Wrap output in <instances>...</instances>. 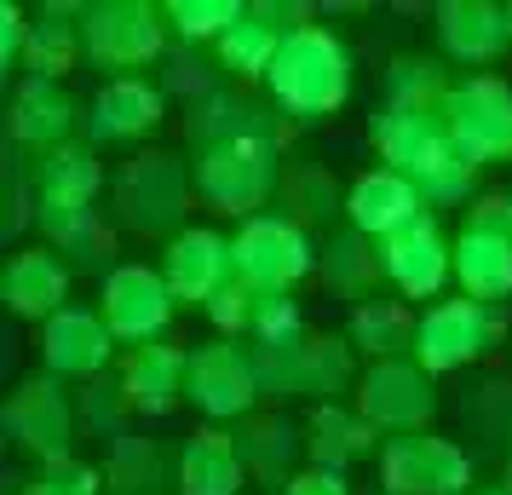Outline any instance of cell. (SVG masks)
<instances>
[{
	"mask_svg": "<svg viewBox=\"0 0 512 495\" xmlns=\"http://www.w3.org/2000/svg\"><path fill=\"white\" fill-rule=\"evenodd\" d=\"M116 357V334L104 329L98 311L64 306L52 323H41V363L52 380H93L110 369Z\"/></svg>",
	"mask_w": 512,
	"mask_h": 495,
	"instance_id": "2e32d148",
	"label": "cell"
},
{
	"mask_svg": "<svg viewBox=\"0 0 512 495\" xmlns=\"http://www.w3.org/2000/svg\"><path fill=\"white\" fill-rule=\"evenodd\" d=\"M432 375L420 369L415 357H392V363H369L363 380H357V415L374 426V432H392V438H409V432H426L432 421Z\"/></svg>",
	"mask_w": 512,
	"mask_h": 495,
	"instance_id": "7c38bea8",
	"label": "cell"
},
{
	"mask_svg": "<svg viewBox=\"0 0 512 495\" xmlns=\"http://www.w3.org/2000/svg\"><path fill=\"white\" fill-rule=\"evenodd\" d=\"M0 426H6V438H12V444L29 449V455L47 467V461H64V455H70L75 409H70V398L58 392V380L41 375V380H24V386L6 398Z\"/></svg>",
	"mask_w": 512,
	"mask_h": 495,
	"instance_id": "4fadbf2b",
	"label": "cell"
},
{
	"mask_svg": "<svg viewBox=\"0 0 512 495\" xmlns=\"http://www.w3.org/2000/svg\"><path fill=\"white\" fill-rule=\"evenodd\" d=\"M455 93V81L438 70V58H397L386 70V110L403 116H443V104Z\"/></svg>",
	"mask_w": 512,
	"mask_h": 495,
	"instance_id": "f546056e",
	"label": "cell"
},
{
	"mask_svg": "<svg viewBox=\"0 0 512 495\" xmlns=\"http://www.w3.org/2000/svg\"><path fill=\"white\" fill-rule=\"evenodd\" d=\"M219 70L236 75V81H265L271 75V64H277V52H282V29L271 24H259L254 12L242 18V24H231L225 35H219Z\"/></svg>",
	"mask_w": 512,
	"mask_h": 495,
	"instance_id": "4dcf8cb0",
	"label": "cell"
},
{
	"mask_svg": "<svg viewBox=\"0 0 512 495\" xmlns=\"http://www.w3.org/2000/svg\"><path fill=\"white\" fill-rule=\"evenodd\" d=\"M259 300H265V294H254L248 283H225V288H219V294L208 300L213 334H219V340H242V334H254Z\"/></svg>",
	"mask_w": 512,
	"mask_h": 495,
	"instance_id": "836d02e7",
	"label": "cell"
},
{
	"mask_svg": "<svg viewBox=\"0 0 512 495\" xmlns=\"http://www.w3.org/2000/svg\"><path fill=\"white\" fill-rule=\"evenodd\" d=\"M507 24H512V6H507Z\"/></svg>",
	"mask_w": 512,
	"mask_h": 495,
	"instance_id": "ee69618b",
	"label": "cell"
},
{
	"mask_svg": "<svg viewBox=\"0 0 512 495\" xmlns=\"http://www.w3.org/2000/svg\"><path fill=\"white\" fill-rule=\"evenodd\" d=\"M242 18H248L242 0H167V29H173L185 47H202V41L219 47V35L231 24H242Z\"/></svg>",
	"mask_w": 512,
	"mask_h": 495,
	"instance_id": "1f68e13d",
	"label": "cell"
},
{
	"mask_svg": "<svg viewBox=\"0 0 512 495\" xmlns=\"http://www.w3.org/2000/svg\"><path fill=\"white\" fill-rule=\"evenodd\" d=\"M167 116V93L144 75H110L104 93L93 98V116H87V133L98 144H139L150 139Z\"/></svg>",
	"mask_w": 512,
	"mask_h": 495,
	"instance_id": "ac0fdd59",
	"label": "cell"
},
{
	"mask_svg": "<svg viewBox=\"0 0 512 495\" xmlns=\"http://www.w3.org/2000/svg\"><path fill=\"white\" fill-rule=\"evenodd\" d=\"M29 185H35V208H93L98 185H104V167H98L93 144H58L47 156H35L29 167Z\"/></svg>",
	"mask_w": 512,
	"mask_h": 495,
	"instance_id": "cb8c5ba5",
	"label": "cell"
},
{
	"mask_svg": "<svg viewBox=\"0 0 512 495\" xmlns=\"http://www.w3.org/2000/svg\"><path fill=\"white\" fill-rule=\"evenodd\" d=\"M196 202L190 167L167 150H139L116 173V219L139 236H173L185 231V213Z\"/></svg>",
	"mask_w": 512,
	"mask_h": 495,
	"instance_id": "277c9868",
	"label": "cell"
},
{
	"mask_svg": "<svg viewBox=\"0 0 512 495\" xmlns=\"http://www.w3.org/2000/svg\"><path fill=\"white\" fill-rule=\"evenodd\" d=\"M98 490H104V472L64 455V461H47V467L35 472L24 495H98Z\"/></svg>",
	"mask_w": 512,
	"mask_h": 495,
	"instance_id": "d590c367",
	"label": "cell"
},
{
	"mask_svg": "<svg viewBox=\"0 0 512 495\" xmlns=\"http://www.w3.org/2000/svg\"><path fill=\"white\" fill-rule=\"evenodd\" d=\"M81 12L87 6H47V18L29 29V47H24L29 81H64L87 58V47H81Z\"/></svg>",
	"mask_w": 512,
	"mask_h": 495,
	"instance_id": "83f0119b",
	"label": "cell"
},
{
	"mask_svg": "<svg viewBox=\"0 0 512 495\" xmlns=\"http://www.w3.org/2000/svg\"><path fill=\"white\" fill-rule=\"evenodd\" d=\"M369 139H374V150H380V162L392 167V173H403L432 208H449V202H461L466 190H472L478 162L455 144V133L443 127V116L374 110Z\"/></svg>",
	"mask_w": 512,
	"mask_h": 495,
	"instance_id": "7a4b0ae2",
	"label": "cell"
},
{
	"mask_svg": "<svg viewBox=\"0 0 512 495\" xmlns=\"http://www.w3.org/2000/svg\"><path fill=\"white\" fill-rule=\"evenodd\" d=\"M472 495H507V490H472Z\"/></svg>",
	"mask_w": 512,
	"mask_h": 495,
	"instance_id": "7bdbcfd3",
	"label": "cell"
},
{
	"mask_svg": "<svg viewBox=\"0 0 512 495\" xmlns=\"http://www.w3.org/2000/svg\"><path fill=\"white\" fill-rule=\"evenodd\" d=\"M501 340V317L495 306H478V300H438V306L420 311V329H415V363L426 375H455L466 369L472 357H484L489 346Z\"/></svg>",
	"mask_w": 512,
	"mask_h": 495,
	"instance_id": "30bf717a",
	"label": "cell"
},
{
	"mask_svg": "<svg viewBox=\"0 0 512 495\" xmlns=\"http://www.w3.org/2000/svg\"><path fill=\"white\" fill-rule=\"evenodd\" d=\"M190 139H196V162H190V185L225 219H259V208L277 190V144H282V116H265L259 104L213 93L202 110L190 104Z\"/></svg>",
	"mask_w": 512,
	"mask_h": 495,
	"instance_id": "6da1fadb",
	"label": "cell"
},
{
	"mask_svg": "<svg viewBox=\"0 0 512 495\" xmlns=\"http://www.w3.org/2000/svg\"><path fill=\"white\" fill-rule=\"evenodd\" d=\"M236 444H242L248 472H271V478H282V455L294 449V438H288L277 421H259V426H248V438L236 432Z\"/></svg>",
	"mask_w": 512,
	"mask_h": 495,
	"instance_id": "74e56055",
	"label": "cell"
},
{
	"mask_svg": "<svg viewBox=\"0 0 512 495\" xmlns=\"http://www.w3.org/2000/svg\"><path fill=\"white\" fill-rule=\"evenodd\" d=\"M265 93L282 110V121H328L351 98V52L346 41L323 24H305L294 35H282V52Z\"/></svg>",
	"mask_w": 512,
	"mask_h": 495,
	"instance_id": "3957f363",
	"label": "cell"
},
{
	"mask_svg": "<svg viewBox=\"0 0 512 495\" xmlns=\"http://www.w3.org/2000/svg\"><path fill=\"white\" fill-rule=\"evenodd\" d=\"M173 288H167L162 271H150V265H116L104 288H98V317H104V329L116 334V346H156L173 323Z\"/></svg>",
	"mask_w": 512,
	"mask_h": 495,
	"instance_id": "9c48e42d",
	"label": "cell"
},
{
	"mask_svg": "<svg viewBox=\"0 0 512 495\" xmlns=\"http://www.w3.org/2000/svg\"><path fill=\"white\" fill-rule=\"evenodd\" d=\"M380 495H472V455L449 438H432V432L386 438Z\"/></svg>",
	"mask_w": 512,
	"mask_h": 495,
	"instance_id": "ba28073f",
	"label": "cell"
},
{
	"mask_svg": "<svg viewBox=\"0 0 512 495\" xmlns=\"http://www.w3.org/2000/svg\"><path fill=\"white\" fill-rule=\"evenodd\" d=\"M70 300V271L52 248H18L0 265V306L24 323H52Z\"/></svg>",
	"mask_w": 512,
	"mask_h": 495,
	"instance_id": "d6986e66",
	"label": "cell"
},
{
	"mask_svg": "<svg viewBox=\"0 0 512 495\" xmlns=\"http://www.w3.org/2000/svg\"><path fill=\"white\" fill-rule=\"evenodd\" d=\"M443 127L478 167L512 162V87L501 75H466L443 104Z\"/></svg>",
	"mask_w": 512,
	"mask_h": 495,
	"instance_id": "8fae6325",
	"label": "cell"
},
{
	"mask_svg": "<svg viewBox=\"0 0 512 495\" xmlns=\"http://www.w3.org/2000/svg\"><path fill=\"white\" fill-rule=\"evenodd\" d=\"M455 283L478 306L512 300V236L484 219H466V231L455 236Z\"/></svg>",
	"mask_w": 512,
	"mask_h": 495,
	"instance_id": "44dd1931",
	"label": "cell"
},
{
	"mask_svg": "<svg viewBox=\"0 0 512 495\" xmlns=\"http://www.w3.org/2000/svg\"><path fill=\"white\" fill-rule=\"evenodd\" d=\"M380 260H386V283L403 300H438L443 283L455 277V242L443 236V225L432 213H420L409 231L380 242Z\"/></svg>",
	"mask_w": 512,
	"mask_h": 495,
	"instance_id": "5bb4252c",
	"label": "cell"
},
{
	"mask_svg": "<svg viewBox=\"0 0 512 495\" xmlns=\"http://www.w3.org/2000/svg\"><path fill=\"white\" fill-rule=\"evenodd\" d=\"M231 265H236V283H248L254 294H288V288H300L323 265V254L311 248V236H305L300 219L259 213L248 225H236Z\"/></svg>",
	"mask_w": 512,
	"mask_h": 495,
	"instance_id": "5b68a950",
	"label": "cell"
},
{
	"mask_svg": "<svg viewBox=\"0 0 512 495\" xmlns=\"http://www.w3.org/2000/svg\"><path fill=\"white\" fill-rule=\"evenodd\" d=\"M81 47L98 70L133 75L156 64L167 47V6L150 0H93L81 12Z\"/></svg>",
	"mask_w": 512,
	"mask_h": 495,
	"instance_id": "8992f818",
	"label": "cell"
},
{
	"mask_svg": "<svg viewBox=\"0 0 512 495\" xmlns=\"http://www.w3.org/2000/svg\"><path fill=\"white\" fill-rule=\"evenodd\" d=\"M288 202H294L305 219H328L340 196H334V179H323L317 167H305V173H288ZM340 208H346V202H340Z\"/></svg>",
	"mask_w": 512,
	"mask_h": 495,
	"instance_id": "f35d334b",
	"label": "cell"
},
{
	"mask_svg": "<svg viewBox=\"0 0 512 495\" xmlns=\"http://www.w3.org/2000/svg\"><path fill=\"white\" fill-rule=\"evenodd\" d=\"M162 277L173 288L179 306H202L219 294L225 283H236V265H231V236L208 231V225H185V231L167 242L162 254Z\"/></svg>",
	"mask_w": 512,
	"mask_h": 495,
	"instance_id": "9a60e30c",
	"label": "cell"
},
{
	"mask_svg": "<svg viewBox=\"0 0 512 495\" xmlns=\"http://www.w3.org/2000/svg\"><path fill=\"white\" fill-rule=\"evenodd\" d=\"M70 127H75V98L64 93V81H24L12 93V110H6V133L29 150H58L70 144Z\"/></svg>",
	"mask_w": 512,
	"mask_h": 495,
	"instance_id": "d4e9b609",
	"label": "cell"
},
{
	"mask_svg": "<svg viewBox=\"0 0 512 495\" xmlns=\"http://www.w3.org/2000/svg\"><path fill=\"white\" fill-rule=\"evenodd\" d=\"M420 213H426V196L403 173H392V167H369L346 190V225L357 236H369V242H386V236L409 231Z\"/></svg>",
	"mask_w": 512,
	"mask_h": 495,
	"instance_id": "e0dca14e",
	"label": "cell"
},
{
	"mask_svg": "<svg viewBox=\"0 0 512 495\" xmlns=\"http://www.w3.org/2000/svg\"><path fill=\"white\" fill-rule=\"evenodd\" d=\"M254 346H294L305 340V317L300 306L288 300V294H265L259 300V317H254V334H248Z\"/></svg>",
	"mask_w": 512,
	"mask_h": 495,
	"instance_id": "8d00e7d4",
	"label": "cell"
},
{
	"mask_svg": "<svg viewBox=\"0 0 512 495\" xmlns=\"http://www.w3.org/2000/svg\"><path fill=\"white\" fill-rule=\"evenodd\" d=\"M282 495H351L346 472H328V467H300L288 472V484H282Z\"/></svg>",
	"mask_w": 512,
	"mask_h": 495,
	"instance_id": "60d3db41",
	"label": "cell"
},
{
	"mask_svg": "<svg viewBox=\"0 0 512 495\" xmlns=\"http://www.w3.org/2000/svg\"><path fill=\"white\" fill-rule=\"evenodd\" d=\"M438 41L455 64L484 70V64H495V58L512 47L507 6H495V0H443L438 6Z\"/></svg>",
	"mask_w": 512,
	"mask_h": 495,
	"instance_id": "ffe728a7",
	"label": "cell"
},
{
	"mask_svg": "<svg viewBox=\"0 0 512 495\" xmlns=\"http://www.w3.org/2000/svg\"><path fill=\"white\" fill-rule=\"evenodd\" d=\"M162 478V449H156V438H133V432H121L116 449H110V461H104V484L121 495H139L150 490Z\"/></svg>",
	"mask_w": 512,
	"mask_h": 495,
	"instance_id": "d6a6232c",
	"label": "cell"
},
{
	"mask_svg": "<svg viewBox=\"0 0 512 495\" xmlns=\"http://www.w3.org/2000/svg\"><path fill=\"white\" fill-rule=\"evenodd\" d=\"M357 380L363 375L351 369V340H317V334H311V398L346 392Z\"/></svg>",
	"mask_w": 512,
	"mask_h": 495,
	"instance_id": "e575fe53",
	"label": "cell"
},
{
	"mask_svg": "<svg viewBox=\"0 0 512 495\" xmlns=\"http://www.w3.org/2000/svg\"><path fill=\"white\" fill-rule=\"evenodd\" d=\"M265 398L259 386V363L242 340H202L190 352V375H185V403H196L213 426L219 421H242L254 403Z\"/></svg>",
	"mask_w": 512,
	"mask_h": 495,
	"instance_id": "52a82bcc",
	"label": "cell"
},
{
	"mask_svg": "<svg viewBox=\"0 0 512 495\" xmlns=\"http://www.w3.org/2000/svg\"><path fill=\"white\" fill-rule=\"evenodd\" d=\"M415 329L420 317L403 300H363V306H351V352H363L369 363H392V357L415 352Z\"/></svg>",
	"mask_w": 512,
	"mask_h": 495,
	"instance_id": "4316f807",
	"label": "cell"
},
{
	"mask_svg": "<svg viewBox=\"0 0 512 495\" xmlns=\"http://www.w3.org/2000/svg\"><path fill=\"white\" fill-rule=\"evenodd\" d=\"M185 375H190V352L156 340V346H139V352L121 357L116 386L139 415H167V409L185 403Z\"/></svg>",
	"mask_w": 512,
	"mask_h": 495,
	"instance_id": "7402d4cb",
	"label": "cell"
},
{
	"mask_svg": "<svg viewBox=\"0 0 512 495\" xmlns=\"http://www.w3.org/2000/svg\"><path fill=\"white\" fill-rule=\"evenodd\" d=\"M374 449V426L346 409V403H317L311 409V426H305V455L311 467H328V472H346L351 461H363Z\"/></svg>",
	"mask_w": 512,
	"mask_h": 495,
	"instance_id": "484cf974",
	"label": "cell"
},
{
	"mask_svg": "<svg viewBox=\"0 0 512 495\" xmlns=\"http://www.w3.org/2000/svg\"><path fill=\"white\" fill-rule=\"evenodd\" d=\"M173 478H179V495H236L242 478H248V461H242L236 432H225V426L190 432L185 449H179Z\"/></svg>",
	"mask_w": 512,
	"mask_h": 495,
	"instance_id": "603a6c76",
	"label": "cell"
},
{
	"mask_svg": "<svg viewBox=\"0 0 512 495\" xmlns=\"http://www.w3.org/2000/svg\"><path fill=\"white\" fill-rule=\"evenodd\" d=\"M29 18H24V6H12V0H6V6H0V64H6V70H12V64H24V47H29Z\"/></svg>",
	"mask_w": 512,
	"mask_h": 495,
	"instance_id": "ab89813d",
	"label": "cell"
},
{
	"mask_svg": "<svg viewBox=\"0 0 512 495\" xmlns=\"http://www.w3.org/2000/svg\"><path fill=\"white\" fill-rule=\"evenodd\" d=\"M127 409H133V403L121 398V386L110 392V398H104V386H93V398H87V421H93V426H110V432H116V421L127 415ZM116 438H121V432H116Z\"/></svg>",
	"mask_w": 512,
	"mask_h": 495,
	"instance_id": "b9f144b4",
	"label": "cell"
},
{
	"mask_svg": "<svg viewBox=\"0 0 512 495\" xmlns=\"http://www.w3.org/2000/svg\"><path fill=\"white\" fill-rule=\"evenodd\" d=\"M323 277L328 288L340 294V300H351V306H363V300H374V288H380V277H386V260H380V242H369V236H334V248L323 254Z\"/></svg>",
	"mask_w": 512,
	"mask_h": 495,
	"instance_id": "f1b7e54d",
	"label": "cell"
}]
</instances>
